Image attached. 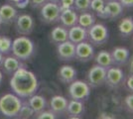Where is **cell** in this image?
<instances>
[{
  "label": "cell",
  "mask_w": 133,
  "mask_h": 119,
  "mask_svg": "<svg viewBox=\"0 0 133 119\" xmlns=\"http://www.w3.org/2000/svg\"><path fill=\"white\" fill-rule=\"evenodd\" d=\"M98 118H115V116L113 114L107 113V112H101L98 116Z\"/></svg>",
  "instance_id": "37"
},
{
  "label": "cell",
  "mask_w": 133,
  "mask_h": 119,
  "mask_svg": "<svg viewBox=\"0 0 133 119\" xmlns=\"http://www.w3.org/2000/svg\"><path fill=\"white\" fill-rule=\"evenodd\" d=\"M58 79L64 85H70L74 80H76L78 78V72L72 66L64 65L60 67L58 74H57Z\"/></svg>",
  "instance_id": "14"
},
{
  "label": "cell",
  "mask_w": 133,
  "mask_h": 119,
  "mask_svg": "<svg viewBox=\"0 0 133 119\" xmlns=\"http://www.w3.org/2000/svg\"><path fill=\"white\" fill-rule=\"evenodd\" d=\"M18 16L16 7L11 4H3L0 6V23L1 24H12Z\"/></svg>",
  "instance_id": "18"
},
{
  "label": "cell",
  "mask_w": 133,
  "mask_h": 119,
  "mask_svg": "<svg viewBox=\"0 0 133 119\" xmlns=\"http://www.w3.org/2000/svg\"><path fill=\"white\" fill-rule=\"evenodd\" d=\"M123 105H124V108L125 110L127 111L129 114L133 113V95L132 92H130L128 95L125 96L124 98V101H123Z\"/></svg>",
  "instance_id": "30"
},
{
  "label": "cell",
  "mask_w": 133,
  "mask_h": 119,
  "mask_svg": "<svg viewBox=\"0 0 133 119\" xmlns=\"http://www.w3.org/2000/svg\"><path fill=\"white\" fill-rule=\"evenodd\" d=\"M9 4L19 9H25L29 5V0H7Z\"/></svg>",
  "instance_id": "33"
},
{
  "label": "cell",
  "mask_w": 133,
  "mask_h": 119,
  "mask_svg": "<svg viewBox=\"0 0 133 119\" xmlns=\"http://www.w3.org/2000/svg\"><path fill=\"white\" fill-rule=\"evenodd\" d=\"M123 6L117 0H111L105 2L104 10L102 12L100 18L101 19H110L112 21L117 20L123 14Z\"/></svg>",
  "instance_id": "12"
},
{
  "label": "cell",
  "mask_w": 133,
  "mask_h": 119,
  "mask_svg": "<svg viewBox=\"0 0 133 119\" xmlns=\"http://www.w3.org/2000/svg\"><path fill=\"white\" fill-rule=\"evenodd\" d=\"M1 37H2V36H0V41H1Z\"/></svg>",
  "instance_id": "42"
},
{
  "label": "cell",
  "mask_w": 133,
  "mask_h": 119,
  "mask_svg": "<svg viewBox=\"0 0 133 119\" xmlns=\"http://www.w3.org/2000/svg\"><path fill=\"white\" fill-rule=\"evenodd\" d=\"M14 23H15L16 32L21 36H29L30 34H32L35 28L34 18L26 13H23L20 15L18 14Z\"/></svg>",
  "instance_id": "9"
},
{
  "label": "cell",
  "mask_w": 133,
  "mask_h": 119,
  "mask_svg": "<svg viewBox=\"0 0 133 119\" xmlns=\"http://www.w3.org/2000/svg\"><path fill=\"white\" fill-rule=\"evenodd\" d=\"M118 31L119 34L124 38H128L130 36H132L133 33V19L132 17L128 16V17L122 18L120 22L118 24Z\"/></svg>",
  "instance_id": "23"
},
{
  "label": "cell",
  "mask_w": 133,
  "mask_h": 119,
  "mask_svg": "<svg viewBox=\"0 0 133 119\" xmlns=\"http://www.w3.org/2000/svg\"><path fill=\"white\" fill-rule=\"evenodd\" d=\"M68 35H69V40L74 44H78L81 42L88 40L87 29L81 27L78 24L68 29Z\"/></svg>",
  "instance_id": "21"
},
{
  "label": "cell",
  "mask_w": 133,
  "mask_h": 119,
  "mask_svg": "<svg viewBox=\"0 0 133 119\" xmlns=\"http://www.w3.org/2000/svg\"><path fill=\"white\" fill-rule=\"evenodd\" d=\"M104 6H105L104 0H90V9L89 10L92 12L94 15L100 18L102 12L104 10Z\"/></svg>",
  "instance_id": "27"
},
{
  "label": "cell",
  "mask_w": 133,
  "mask_h": 119,
  "mask_svg": "<svg viewBox=\"0 0 133 119\" xmlns=\"http://www.w3.org/2000/svg\"><path fill=\"white\" fill-rule=\"evenodd\" d=\"M104 1H105V2H107V1H111V0H104Z\"/></svg>",
  "instance_id": "41"
},
{
  "label": "cell",
  "mask_w": 133,
  "mask_h": 119,
  "mask_svg": "<svg viewBox=\"0 0 133 119\" xmlns=\"http://www.w3.org/2000/svg\"><path fill=\"white\" fill-rule=\"evenodd\" d=\"M22 99L15 93H5L0 97V113L7 118H17Z\"/></svg>",
  "instance_id": "3"
},
{
  "label": "cell",
  "mask_w": 133,
  "mask_h": 119,
  "mask_svg": "<svg viewBox=\"0 0 133 119\" xmlns=\"http://www.w3.org/2000/svg\"><path fill=\"white\" fill-rule=\"evenodd\" d=\"M69 100L62 95H54L50 100V110H52L57 116L66 114V106Z\"/></svg>",
  "instance_id": "19"
},
{
  "label": "cell",
  "mask_w": 133,
  "mask_h": 119,
  "mask_svg": "<svg viewBox=\"0 0 133 119\" xmlns=\"http://www.w3.org/2000/svg\"><path fill=\"white\" fill-rule=\"evenodd\" d=\"M94 47L89 41H83L78 44H76V57L77 60L81 62H89L94 58Z\"/></svg>",
  "instance_id": "10"
},
{
  "label": "cell",
  "mask_w": 133,
  "mask_h": 119,
  "mask_svg": "<svg viewBox=\"0 0 133 119\" xmlns=\"http://www.w3.org/2000/svg\"><path fill=\"white\" fill-rule=\"evenodd\" d=\"M2 80H3V74H2V72L0 71V85L2 83Z\"/></svg>",
  "instance_id": "39"
},
{
  "label": "cell",
  "mask_w": 133,
  "mask_h": 119,
  "mask_svg": "<svg viewBox=\"0 0 133 119\" xmlns=\"http://www.w3.org/2000/svg\"><path fill=\"white\" fill-rule=\"evenodd\" d=\"M22 62L23 61L17 59L13 55L12 56H7V57L4 58V61H3V64H2L1 68H3L5 74L12 75L19 68H26V65H24Z\"/></svg>",
  "instance_id": "16"
},
{
  "label": "cell",
  "mask_w": 133,
  "mask_h": 119,
  "mask_svg": "<svg viewBox=\"0 0 133 119\" xmlns=\"http://www.w3.org/2000/svg\"><path fill=\"white\" fill-rule=\"evenodd\" d=\"M58 4L62 10L65 9H74V4H75V0H60L58 2Z\"/></svg>",
  "instance_id": "34"
},
{
  "label": "cell",
  "mask_w": 133,
  "mask_h": 119,
  "mask_svg": "<svg viewBox=\"0 0 133 119\" xmlns=\"http://www.w3.org/2000/svg\"><path fill=\"white\" fill-rule=\"evenodd\" d=\"M96 21L95 19V15L91 11H87L79 13L78 18V25H79L81 27H83L84 29H88L89 27H91Z\"/></svg>",
  "instance_id": "25"
},
{
  "label": "cell",
  "mask_w": 133,
  "mask_h": 119,
  "mask_svg": "<svg viewBox=\"0 0 133 119\" xmlns=\"http://www.w3.org/2000/svg\"><path fill=\"white\" fill-rule=\"evenodd\" d=\"M94 62L95 64L99 65L103 68H108L109 67L113 66V62H112V57H111V53L105 50L98 52L96 55H94Z\"/></svg>",
  "instance_id": "24"
},
{
  "label": "cell",
  "mask_w": 133,
  "mask_h": 119,
  "mask_svg": "<svg viewBox=\"0 0 133 119\" xmlns=\"http://www.w3.org/2000/svg\"><path fill=\"white\" fill-rule=\"evenodd\" d=\"M111 53L113 66L116 67H123L128 64L130 59V52L125 47H115Z\"/></svg>",
  "instance_id": "13"
},
{
  "label": "cell",
  "mask_w": 133,
  "mask_h": 119,
  "mask_svg": "<svg viewBox=\"0 0 133 119\" xmlns=\"http://www.w3.org/2000/svg\"><path fill=\"white\" fill-rule=\"evenodd\" d=\"M12 49V40L9 37L2 36L0 41V53H2L4 56H7L11 53Z\"/></svg>",
  "instance_id": "28"
},
{
  "label": "cell",
  "mask_w": 133,
  "mask_h": 119,
  "mask_svg": "<svg viewBox=\"0 0 133 119\" xmlns=\"http://www.w3.org/2000/svg\"><path fill=\"white\" fill-rule=\"evenodd\" d=\"M49 0H29V4L34 9H40L42 6L46 4Z\"/></svg>",
  "instance_id": "35"
},
{
  "label": "cell",
  "mask_w": 133,
  "mask_h": 119,
  "mask_svg": "<svg viewBox=\"0 0 133 119\" xmlns=\"http://www.w3.org/2000/svg\"><path fill=\"white\" fill-rule=\"evenodd\" d=\"M106 71L107 68H103L97 64H94L89 68L87 74V82L90 86V88H97L104 85Z\"/></svg>",
  "instance_id": "7"
},
{
  "label": "cell",
  "mask_w": 133,
  "mask_h": 119,
  "mask_svg": "<svg viewBox=\"0 0 133 119\" xmlns=\"http://www.w3.org/2000/svg\"><path fill=\"white\" fill-rule=\"evenodd\" d=\"M4 55L2 53H0V68L2 67V64H3V61H4Z\"/></svg>",
  "instance_id": "38"
},
{
  "label": "cell",
  "mask_w": 133,
  "mask_h": 119,
  "mask_svg": "<svg viewBox=\"0 0 133 119\" xmlns=\"http://www.w3.org/2000/svg\"><path fill=\"white\" fill-rule=\"evenodd\" d=\"M49 40L52 44L55 46L61 44L66 40H69V35H68V29L65 28L62 25L55 26L51 30L50 35H49Z\"/></svg>",
  "instance_id": "20"
},
{
  "label": "cell",
  "mask_w": 133,
  "mask_h": 119,
  "mask_svg": "<svg viewBox=\"0 0 133 119\" xmlns=\"http://www.w3.org/2000/svg\"><path fill=\"white\" fill-rule=\"evenodd\" d=\"M35 117L38 119H56L58 116H57L52 110H50V109H49V110L44 109L43 111L35 114Z\"/></svg>",
  "instance_id": "31"
},
{
  "label": "cell",
  "mask_w": 133,
  "mask_h": 119,
  "mask_svg": "<svg viewBox=\"0 0 133 119\" xmlns=\"http://www.w3.org/2000/svg\"><path fill=\"white\" fill-rule=\"evenodd\" d=\"M33 115H35L32 107L29 105L27 100H24L22 101V105L20 108V111L18 114V117L17 118H21V119H28L33 117Z\"/></svg>",
  "instance_id": "26"
},
{
  "label": "cell",
  "mask_w": 133,
  "mask_h": 119,
  "mask_svg": "<svg viewBox=\"0 0 133 119\" xmlns=\"http://www.w3.org/2000/svg\"><path fill=\"white\" fill-rule=\"evenodd\" d=\"M88 41L94 47H100L107 43L109 39V31L105 25L94 23L88 30Z\"/></svg>",
  "instance_id": "4"
},
{
  "label": "cell",
  "mask_w": 133,
  "mask_h": 119,
  "mask_svg": "<svg viewBox=\"0 0 133 119\" xmlns=\"http://www.w3.org/2000/svg\"><path fill=\"white\" fill-rule=\"evenodd\" d=\"M0 25H1V24H0Z\"/></svg>",
  "instance_id": "44"
},
{
  "label": "cell",
  "mask_w": 133,
  "mask_h": 119,
  "mask_svg": "<svg viewBox=\"0 0 133 119\" xmlns=\"http://www.w3.org/2000/svg\"><path fill=\"white\" fill-rule=\"evenodd\" d=\"M49 1H51V2H54V3H58L60 0H49Z\"/></svg>",
  "instance_id": "40"
},
{
  "label": "cell",
  "mask_w": 133,
  "mask_h": 119,
  "mask_svg": "<svg viewBox=\"0 0 133 119\" xmlns=\"http://www.w3.org/2000/svg\"><path fill=\"white\" fill-rule=\"evenodd\" d=\"M0 24H1V23H0Z\"/></svg>",
  "instance_id": "43"
},
{
  "label": "cell",
  "mask_w": 133,
  "mask_h": 119,
  "mask_svg": "<svg viewBox=\"0 0 133 119\" xmlns=\"http://www.w3.org/2000/svg\"><path fill=\"white\" fill-rule=\"evenodd\" d=\"M27 101H28V103H29V105L32 107L35 114L43 111V110L46 109L47 106H48V101H47V99H46L44 96L39 95V94H36V93L33 94V95H31L30 97H28Z\"/></svg>",
  "instance_id": "22"
},
{
  "label": "cell",
  "mask_w": 133,
  "mask_h": 119,
  "mask_svg": "<svg viewBox=\"0 0 133 119\" xmlns=\"http://www.w3.org/2000/svg\"><path fill=\"white\" fill-rule=\"evenodd\" d=\"M122 6L123 8H131L133 6V0H117Z\"/></svg>",
  "instance_id": "36"
},
{
  "label": "cell",
  "mask_w": 133,
  "mask_h": 119,
  "mask_svg": "<svg viewBox=\"0 0 133 119\" xmlns=\"http://www.w3.org/2000/svg\"><path fill=\"white\" fill-rule=\"evenodd\" d=\"M122 86L125 88V90L128 92H132L133 91V75L132 74H129L126 76L125 75V79L123 80V83Z\"/></svg>",
  "instance_id": "32"
},
{
  "label": "cell",
  "mask_w": 133,
  "mask_h": 119,
  "mask_svg": "<svg viewBox=\"0 0 133 119\" xmlns=\"http://www.w3.org/2000/svg\"><path fill=\"white\" fill-rule=\"evenodd\" d=\"M124 79H125V74L123 69L115 66H111L106 71L104 85L110 89H118L122 86Z\"/></svg>",
  "instance_id": "8"
},
{
  "label": "cell",
  "mask_w": 133,
  "mask_h": 119,
  "mask_svg": "<svg viewBox=\"0 0 133 119\" xmlns=\"http://www.w3.org/2000/svg\"><path fill=\"white\" fill-rule=\"evenodd\" d=\"M10 87L18 96L28 98L37 92L39 81L34 73L26 68H21L11 75Z\"/></svg>",
  "instance_id": "1"
},
{
  "label": "cell",
  "mask_w": 133,
  "mask_h": 119,
  "mask_svg": "<svg viewBox=\"0 0 133 119\" xmlns=\"http://www.w3.org/2000/svg\"><path fill=\"white\" fill-rule=\"evenodd\" d=\"M84 112H85V106L83 101L75 100V99L69 100L66 110V114L69 118H82Z\"/></svg>",
  "instance_id": "15"
},
{
  "label": "cell",
  "mask_w": 133,
  "mask_h": 119,
  "mask_svg": "<svg viewBox=\"0 0 133 119\" xmlns=\"http://www.w3.org/2000/svg\"><path fill=\"white\" fill-rule=\"evenodd\" d=\"M74 9L78 13L90 11V0H75Z\"/></svg>",
  "instance_id": "29"
},
{
  "label": "cell",
  "mask_w": 133,
  "mask_h": 119,
  "mask_svg": "<svg viewBox=\"0 0 133 119\" xmlns=\"http://www.w3.org/2000/svg\"><path fill=\"white\" fill-rule=\"evenodd\" d=\"M57 57L62 62H72L76 57V44L66 40L57 45Z\"/></svg>",
  "instance_id": "11"
},
{
  "label": "cell",
  "mask_w": 133,
  "mask_h": 119,
  "mask_svg": "<svg viewBox=\"0 0 133 119\" xmlns=\"http://www.w3.org/2000/svg\"><path fill=\"white\" fill-rule=\"evenodd\" d=\"M91 92L90 86L88 85L87 81L83 80H74L69 85L68 88V93L71 99L75 100H79V101H87L89 98Z\"/></svg>",
  "instance_id": "5"
},
{
  "label": "cell",
  "mask_w": 133,
  "mask_h": 119,
  "mask_svg": "<svg viewBox=\"0 0 133 119\" xmlns=\"http://www.w3.org/2000/svg\"><path fill=\"white\" fill-rule=\"evenodd\" d=\"M78 13L75 9H65L61 11L59 22L61 23L62 26L69 29L78 24Z\"/></svg>",
  "instance_id": "17"
},
{
  "label": "cell",
  "mask_w": 133,
  "mask_h": 119,
  "mask_svg": "<svg viewBox=\"0 0 133 119\" xmlns=\"http://www.w3.org/2000/svg\"><path fill=\"white\" fill-rule=\"evenodd\" d=\"M61 14V8L58 3L48 1L46 4L40 8V17L45 24H55L59 22V17Z\"/></svg>",
  "instance_id": "6"
},
{
  "label": "cell",
  "mask_w": 133,
  "mask_h": 119,
  "mask_svg": "<svg viewBox=\"0 0 133 119\" xmlns=\"http://www.w3.org/2000/svg\"><path fill=\"white\" fill-rule=\"evenodd\" d=\"M11 53L21 61H28L35 54V44L26 36H20L12 41Z\"/></svg>",
  "instance_id": "2"
}]
</instances>
